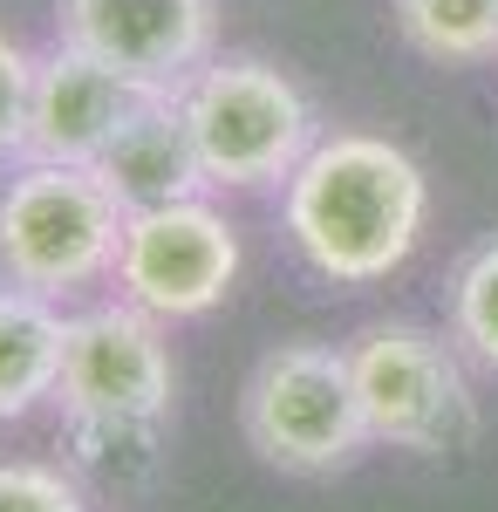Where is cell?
Here are the masks:
<instances>
[{
  "label": "cell",
  "instance_id": "16",
  "mask_svg": "<svg viewBox=\"0 0 498 512\" xmlns=\"http://www.w3.org/2000/svg\"><path fill=\"white\" fill-rule=\"evenodd\" d=\"M28 110H35V55L0 35V158L28 144Z\"/></svg>",
  "mask_w": 498,
  "mask_h": 512
},
{
  "label": "cell",
  "instance_id": "14",
  "mask_svg": "<svg viewBox=\"0 0 498 512\" xmlns=\"http://www.w3.org/2000/svg\"><path fill=\"white\" fill-rule=\"evenodd\" d=\"M62 437H69L76 472L110 485V492H144L164 472V431H96V424H76Z\"/></svg>",
  "mask_w": 498,
  "mask_h": 512
},
{
  "label": "cell",
  "instance_id": "1",
  "mask_svg": "<svg viewBox=\"0 0 498 512\" xmlns=\"http://www.w3.org/2000/svg\"><path fill=\"white\" fill-rule=\"evenodd\" d=\"M430 178L423 164L376 130L314 137V151L280 185V226L307 267L335 287L389 280L423 239Z\"/></svg>",
  "mask_w": 498,
  "mask_h": 512
},
{
  "label": "cell",
  "instance_id": "7",
  "mask_svg": "<svg viewBox=\"0 0 498 512\" xmlns=\"http://www.w3.org/2000/svg\"><path fill=\"white\" fill-rule=\"evenodd\" d=\"M110 280H116V294L130 308H144V315L198 321V315H212L232 294V280H239V233L205 198L130 212Z\"/></svg>",
  "mask_w": 498,
  "mask_h": 512
},
{
  "label": "cell",
  "instance_id": "6",
  "mask_svg": "<svg viewBox=\"0 0 498 512\" xmlns=\"http://www.w3.org/2000/svg\"><path fill=\"white\" fill-rule=\"evenodd\" d=\"M55 403H62V431H76V424H96V431H164L171 424L164 321L130 308L123 294L110 308L69 315Z\"/></svg>",
  "mask_w": 498,
  "mask_h": 512
},
{
  "label": "cell",
  "instance_id": "10",
  "mask_svg": "<svg viewBox=\"0 0 498 512\" xmlns=\"http://www.w3.org/2000/svg\"><path fill=\"white\" fill-rule=\"evenodd\" d=\"M96 171H103V185L116 192L123 212H151V205H178V198L212 192L178 89H164L157 103H144L137 117L123 123V137L96 158Z\"/></svg>",
  "mask_w": 498,
  "mask_h": 512
},
{
  "label": "cell",
  "instance_id": "5",
  "mask_svg": "<svg viewBox=\"0 0 498 512\" xmlns=\"http://www.w3.org/2000/svg\"><path fill=\"white\" fill-rule=\"evenodd\" d=\"M369 437L389 451L444 458L478 437V396L464 383V349L423 321H369L342 342Z\"/></svg>",
  "mask_w": 498,
  "mask_h": 512
},
{
  "label": "cell",
  "instance_id": "2",
  "mask_svg": "<svg viewBox=\"0 0 498 512\" xmlns=\"http://www.w3.org/2000/svg\"><path fill=\"white\" fill-rule=\"evenodd\" d=\"M123 205L96 164L28 158L0 185V280L35 287L48 301L82 294L116 274Z\"/></svg>",
  "mask_w": 498,
  "mask_h": 512
},
{
  "label": "cell",
  "instance_id": "3",
  "mask_svg": "<svg viewBox=\"0 0 498 512\" xmlns=\"http://www.w3.org/2000/svg\"><path fill=\"white\" fill-rule=\"evenodd\" d=\"M178 103H185V123H192V144L212 192L287 185L294 164L314 151V110L280 62L219 55V62H205L178 82Z\"/></svg>",
  "mask_w": 498,
  "mask_h": 512
},
{
  "label": "cell",
  "instance_id": "13",
  "mask_svg": "<svg viewBox=\"0 0 498 512\" xmlns=\"http://www.w3.org/2000/svg\"><path fill=\"white\" fill-rule=\"evenodd\" d=\"M444 328L464 349V362L498 376V239L471 246L458 260V274L444 287Z\"/></svg>",
  "mask_w": 498,
  "mask_h": 512
},
{
  "label": "cell",
  "instance_id": "15",
  "mask_svg": "<svg viewBox=\"0 0 498 512\" xmlns=\"http://www.w3.org/2000/svg\"><path fill=\"white\" fill-rule=\"evenodd\" d=\"M0 512H89V506H82V485L69 472L7 458L0 465Z\"/></svg>",
  "mask_w": 498,
  "mask_h": 512
},
{
  "label": "cell",
  "instance_id": "12",
  "mask_svg": "<svg viewBox=\"0 0 498 512\" xmlns=\"http://www.w3.org/2000/svg\"><path fill=\"white\" fill-rule=\"evenodd\" d=\"M389 14L423 62L444 69L498 62V0H389Z\"/></svg>",
  "mask_w": 498,
  "mask_h": 512
},
{
  "label": "cell",
  "instance_id": "11",
  "mask_svg": "<svg viewBox=\"0 0 498 512\" xmlns=\"http://www.w3.org/2000/svg\"><path fill=\"white\" fill-rule=\"evenodd\" d=\"M62 349H69V315L48 294L7 280L0 287V424H21L41 403H55Z\"/></svg>",
  "mask_w": 498,
  "mask_h": 512
},
{
  "label": "cell",
  "instance_id": "9",
  "mask_svg": "<svg viewBox=\"0 0 498 512\" xmlns=\"http://www.w3.org/2000/svg\"><path fill=\"white\" fill-rule=\"evenodd\" d=\"M62 41L137 82L178 89L212 55V0H62Z\"/></svg>",
  "mask_w": 498,
  "mask_h": 512
},
{
  "label": "cell",
  "instance_id": "8",
  "mask_svg": "<svg viewBox=\"0 0 498 512\" xmlns=\"http://www.w3.org/2000/svg\"><path fill=\"white\" fill-rule=\"evenodd\" d=\"M164 89L137 82L82 55L76 41H55L35 62V110H28V144L21 158H55V164H96L123 137V123L144 103H157Z\"/></svg>",
  "mask_w": 498,
  "mask_h": 512
},
{
  "label": "cell",
  "instance_id": "4",
  "mask_svg": "<svg viewBox=\"0 0 498 512\" xmlns=\"http://www.w3.org/2000/svg\"><path fill=\"white\" fill-rule=\"evenodd\" d=\"M239 431L260 465L287 478L348 472L376 444L355 396L348 349H328V342H280L273 355H260L239 390Z\"/></svg>",
  "mask_w": 498,
  "mask_h": 512
}]
</instances>
